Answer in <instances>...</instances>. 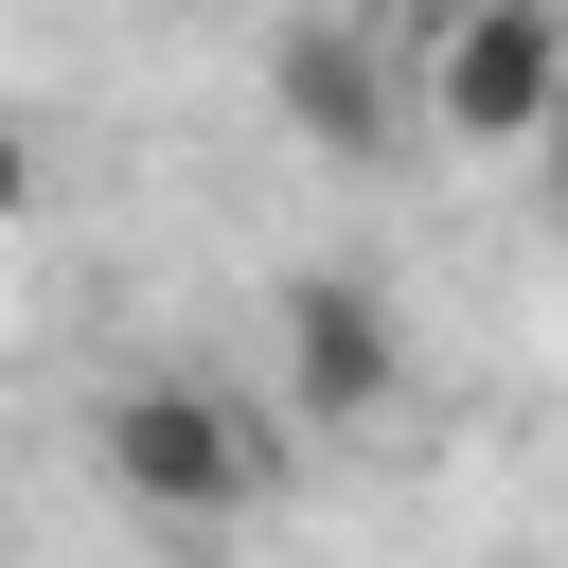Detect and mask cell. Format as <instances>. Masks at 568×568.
I'll return each mask as SVG.
<instances>
[{"label":"cell","mask_w":568,"mask_h":568,"mask_svg":"<svg viewBox=\"0 0 568 568\" xmlns=\"http://www.w3.org/2000/svg\"><path fill=\"white\" fill-rule=\"evenodd\" d=\"M106 479H124L142 515H178V532H231V515L284 479V408H248V390H213V373H124V390H106Z\"/></svg>","instance_id":"cell-1"},{"label":"cell","mask_w":568,"mask_h":568,"mask_svg":"<svg viewBox=\"0 0 568 568\" xmlns=\"http://www.w3.org/2000/svg\"><path fill=\"white\" fill-rule=\"evenodd\" d=\"M550 71H568V36H550V0H426V36L390 53V89H408V124L426 142H532L550 124Z\"/></svg>","instance_id":"cell-2"},{"label":"cell","mask_w":568,"mask_h":568,"mask_svg":"<svg viewBox=\"0 0 568 568\" xmlns=\"http://www.w3.org/2000/svg\"><path fill=\"white\" fill-rule=\"evenodd\" d=\"M408 390V320L373 266H284V426H373Z\"/></svg>","instance_id":"cell-3"},{"label":"cell","mask_w":568,"mask_h":568,"mask_svg":"<svg viewBox=\"0 0 568 568\" xmlns=\"http://www.w3.org/2000/svg\"><path fill=\"white\" fill-rule=\"evenodd\" d=\"M266 89H284V124H302L320 160H390V142H408V89H390V53H373L355 18H284Z\"/></svg>","instance_id":"cell-4"},{"label":"cell","mask_w":568,"mask_h":568,"mask_svg":"<svg viewBox=\"0 0 568 568\" xmlns=\"http://www.w3.org/2000/svg\"><path fill=\"white\" fill-rule=\"evenodd\" d=\"M18 195H36V142H18V124H0V213H18Z\"/></svg>","instance_id":"cell-5"}]
</instances>
